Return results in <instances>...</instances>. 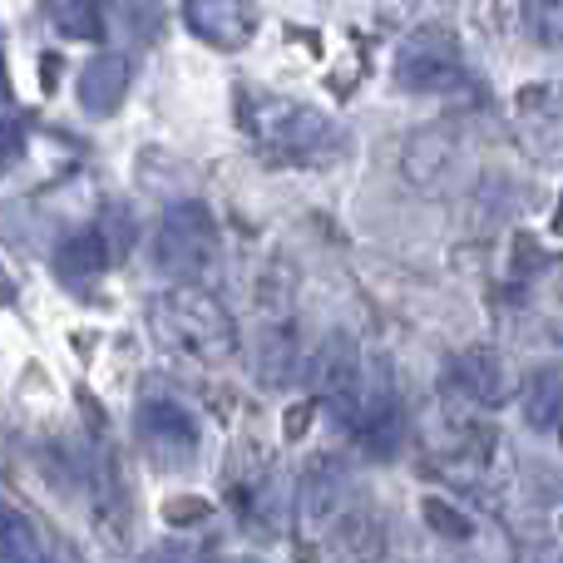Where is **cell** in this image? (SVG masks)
<instances>
[{"label":"cell","mask_w":563,"mask_h":563,"mask_svg":"<svg viewBox=\"0 0 563 563\" xmlns=\"http://www.w3.org/2000/svg\"><path fill=\"white\" fill-rule=\"evenodd\" d=\"M257 134L291 158H327V154H336V144H341V129L331 124L321 109L287 104V99H277V104L257 119Z\"/></svg>","instance_id":"4"},{"label":"cell","mask_w":563,"mask_h":563,"mask_svg":"<svg viewBox=\"0 0 563 563\" xmlns=\"http://www.w3.org/2000/svg\"><path fill=\"white\" fill-rule=\"evenodd\" d=\"M218 253V223L203 203H178L154 228V263L174 277H198Z\"/></svg>","instance_id":"2"},{"label":"cell","mask_w":563,"mask_h":563,"mask_svg":"<svg viewBox=\"0 0 563 563\" xmlns=\"http://www.w3.org/2000/svg\"><path fill=\"white\" fill-rule=\"evenodd\" d=\"M109 263H114V257H109V247L99 243V233H95V228H85V233L65 238V243L55 247V273L65 277V282H85V277H99V273H104Z\"/></svg>","instance_id":"11"},{"label":"cell","mask_w":563,"mask_h":563,"mask_svg":"<svg viewBox=\"0 0 563 563\" xmlns=\"http://www.w3.org/2000/svg\"><path fill=\"white\" fill-rule=\"evenodd\" d=\"M450 158H455V148H450L445 139H440V134H420L416 144L406 148V174L416 178V184L435 188V184H440V174L450 168Z\"/></svg>","instance_id":"13"},{"label":"cell","mask_w":563,"mask_h":563,"mask_svg":"<svg viewBox=\"0 0 563 563\" xmlns=\"http://www.w3.org/2000/svg\"><path fill=\"white\" fill-rule=\"evenodd\" d=\"M361 371V356H356V341L346 336V331H336V336H327L317 346V356L307 361V380L317 396H336V390H346L351 380H356Z\"/></svg>","instance_id":"9"},{"label":"cell","mask_w":563,"mask_h":563,"mask_svg":"<svg viewBox=\"0 0 563 563\" xmlns=\"http://www.w3.org/2000/svg\"><path fill=\"white\" fill-rule=\"evenodd\" d=\"M233 563H263V559H233Z\"/></svg>","instance_id":"18"},{"label":"cell","mask_w":563,"mask_h":563,"mask_svg":"<svg viewBox=\"0 0 563 563\" xmlns=\"http://www.w3.org/2000/svg\"><path fill=\"white\" fill-rule=\"evenodd\" d=\"M134 430H139V445H144L158 465H188V460L198 455V440H203L198 435V420L168 396L144 400L134 416Z\"/></svg>","instance_id":"5"},{"label":"cell","mask_w":563,"mask_h":563,"mask_svg":"<svg viewBox=\"0 0 563 563\" xmlns=\"http://www.w3.org/2000/svg\"><path fill=\"white\" fill-rule=\"evenodd\" d=\"M178 15H184V25L194 30L203 45L213 49H247L257 35V5L253 0H184L178 5Z\"/></svg>","instance_id":"6"},{"label":"cell","mask_w":563,"mask_h":563,"mask_svg":"<svg viewBox=\"0 0 563 563\" xmlns=\"http://www.w3.org/2000/svg\"><path fill=\"white\" fill-rule=\"evenodd\" d=\"M20 148V124H10V119H0V164H5L10 154Z\"/></svg>","instance_id":"17"},{"label":"cell","mask_w":563,"mask_h":563,"mask_svg":"<svg viewBox=\"0 0 563 563\" xmlns=\"http://www.w3.org/2000/svg\"><path fill=\"white\" fill-rule=\"evenodd\" d=\"M420 515H426V525L435 529L440 539H475V519L460 515V509L450 505V499H440V495H426Z\"/></svg>","instance_id":"15"},{"label":"cell","mask_w":563,"mask_h":563,"mask_svg":"<svg viewBox=\"0 0 563 563\" xmlns=\"http://www.w3.org/2000/svg\"><path fill=\"white\" fill-rule=\"evenodd\" d=\"M525 20L544 45H559V0H525Z\"/></svg>","instance_id":"16"},{"label":"cell","mask_w":563,"mask_h":563,"mask_svg":"<svg viewBox=\"0 0 563 563\" xmlns=\"http://www.w3.org/2000/svg\"><path fill=\"white\" fill-rule=\"evenodd\" d=\"M396 79L400 89H416V95H450V89L465 85V59L450 30L426 25L400 45L396 55Z\"/></svg>","instance_id":"3"},{"label":"cell","mask_w":563,"mask_h":563,"mask_svg":"<svg viewBox=\"0 0 563 563\" xmlns=\"http://www.w3.org/2000/svg\"><path fill=\"white\" fill-rule=\"evenodd\" d=\"M148 331L164 351L198 366H223L238 351V327L223 311V301L208 297L203 287H174L158 291L154 307H148Z\"/></svg>","instance_id":"1"},{"label":"cell","mask_w":563,"mask_h":563,"mask_svg":"<svg viewBox=\"0 0 563 563\" xmlns=\"http://www.w3.org/2000/svg\"><path fill=\"white\" fill-rule=\"evenodd\" d=\"M129 79H134V65H129L119 49H104V55H95L85 69H79V104H85V114L109 119L119 104H124Z\"/></svg>","instance_id":"7"},{"label":"cell","mask_w":563,"mask_h":563,"mask_svg":"<svg viewBox=\"0 0 563 563\" xmlns=\"http://www.w3.org/2000/svg\"><path fill=\"white\" fill-rule=\"evenodd\" d=\"M455 386L465 390L470 400H479V406H499V400L509 396V366L499 351L489 346H470L455 356Z\"/></svg>","instance_id":"8"},{"label":"cell","mask_w":563,"mask_h":563,"mask_svg":"<svg viewBox=\"0 0 563 563\" xmlns=\"http://www.w3.org/2000/svg\"><path fill=\"white\" fill-rule=\"evenodd\" d=\"M49 20H55L59 35L89 40L104 25V0H49Z\"/></svg>","instance_id":"14"},{"label":"cell","mask_w":563,"mask_h":563,"mask_svg":"<svg viewBox=\"0 0 563 563\" xmlns=\"http://www.w3.org/2000/svg\"><path fill=\"white\" fill-rule=\"evenodd\" d=\"M525 420L529 430L539 435H554L559 420H563V380H559V366H544L529 376L525 386Z\"/></svg>","instance_id":"10"},{"label":"cell","mask_w":563,"mask_h":563,"mask_svg":"<svg viewBox=\"0 0 563 563\" xmlns=\"http://www.w3.org/2000/svg\"><path fill=\"white\" fill-rule=\"evenodd\" d=\"M0 563H49L40 529L5 499H0Z\"/></svg>","instance_id":"12"}]
</instances>
